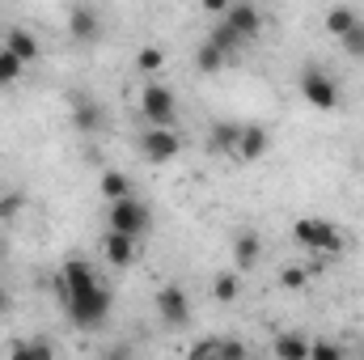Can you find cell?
I'll return each instance as SVG.
<instances>
[{
    "label": "cell",
    "instance_id": "1",
    "mask_svg": "<svg viewBox=\"0 0 364 360\" xmlns=\"http://www.w3.org/2000/svg\"><path fill=\"white\" fill-rule=\"evenodd\" d=\"M55 288H60V301H64V314H68L73 327H81V331L106 327L114 297H110V288L97 280V271L85 259H68L55 271Z\"/></svg>",
    "mask_w": 364,
    "mask_h": 360
},
{
    "label": "cell",
    "instance_id": "2",
    "mask_svg": "<svg viewBox=\"0 0 364 360\" xmlns=\"http://www.w3.org/2000/svg\"><path fill=\"white\" fill-rule=\"evenodd\" d=\"M292 242L305 246V250L318 255V259L348 250V233H343L335 221H326V216H301V221H292Z\"/></svg>",
    "mask_w": 364,
    "mask_h": 360
},
{
    "label": "cell",
    "instance_id": "3",
    "mask_svg": "<svg viewBox=\"0 0 364 360\" xmlns=\"http://www.w3.org/2000/svg\"><path fill=\"white\" fill-rule=\"evenodd\" d=\"M106 229L110 233H123L132 242H140L149 229H153V208L144 199H119V203H106Z\"/></svg>",
    "mask_w": 364,
    "mask_h": 360
},
{
    "label": "cell",
    "instance_id": "4",
    "mask_svg": "<svg viewBox=\"0 0 364 360\" xmlns=\"http://www.w3.org/2000/svg\"><path fill=\"white\" fill-rule=\"evenodd\" d=\"M140 115H144L149 127H174V119H178V97H174V90L149 81L140 90Z\"/></svg>",
    "mask_w": 364,
    "mask_h": 360
},
{
    "label": "cell",
    "instance_id": "5",
    "mask_svg": "<svg viewBox=\"0 0 364 360\" xmlns=\"http://www.w3.org/2000/svg\"><path fill=\"white\" fill-rule=\"evenodd\" d=\"M296 90H301V97H305L314 110H335V106H339V85H335V77L322 73L318 64H305V68H301Z\"/></svg>",
    "mask_w": 364,
    "mask_h": 360
},
{
    "label": "cell",
    "instance_id": "6",
    "mask_svg": "<svg viewBox=\"0 0 364 360\" xmlns=\"http://www.w3.org/2000/svg\"><path fill=\"white\" fill-rule=\"evenodd\" d=\"M182 132L178 127H144V136H140V157L149 162V166H170L174 157L182 153Z\"/></svg>",
    "mask_w": 364,
    "mask_h": 360
},
{
    "label": "cell",
    "instance_id": "7",
    "mask_svg": "<svg viewBox=\"0 0 364 360\" xmlns=\"http://www.w3.org/2000/svg\"><path fill=\"white\" fill-rule=\"evenodd\" d=\"M153 305H157L161 327H170V331H182V327L191 322V297H186L182 284H166V288H157Z\"/></svg>",
    "mask_w": 364,
    "mask_h": 360
},
{
    "label": "cell",
    "instance_id": "8",
    "mask_svg": "<svg viewBox=\"0 0 364 360\" xmlns=\"http://www.w3.org/2000/svg\"><path fill=\"white\" fill-rule=\"evenodd\" d=\"M242 43H255L259 34H263V9L259 4H250V0H237V4H229V13L220 17Z\"/></svg>",
    "mask_w": 364,
    "mask_h": 360
},
{
    "label": "cell",
    "instance_id": "9",
    "mask_svg": "<svg viewBox=\"0 0 364 360\" xmlns=\"http://www.w3.org/2000/svg\"><path fill=\"white\" fill-rule=\"evenodd\" d=\"M267 144H272V132H267L263 123H242V140H237V153H233V162H246V166H255V162H263Z\"/></svg>",
    "mask_w": 364,
    "mask_h": 360
},
{
    "label": "cell",
    "instance_id": "10",
    "mask_svg": "<svg viewBox=\"0 0 364 360\" xmlns=\"http://www.w3.org/2000/svg\"><path fill=\"white\" fill-rule=\"evenodd\" d=\"M73 127L81 132V136H97L102 127H106V110H102V102L97 97H73Z\"/></svg>",
    "mask_w": 364,
    "mask_h": 360
},
{
    "label": "cell",
    "instance_id": "11",
    "mask_svg": "<svg viewBox=\"0 0 364 360\" xmlns=\"http://www.w3.org/2000/svg\"><path fill=\"white\" fill-rule=\"evenodd\" d=\"M237 140H242V123H237V119H216L212 132H208V153L233 157V153H237Z\"/></svg>",
    "mask_w": 364,
    "mask_h": 360
},
{
    "label": "cell",
    "instance_id": "12",
    "mask_svg": "<svg viewBox=\"0 0 364 360\" xmlns=\"http://www.w3.org/2000/svg\"><path fill=\"white\" fill-rule=\"evenodd\" d=\"M259 259H263V238H259L255 229L237 233V238H233V271H237V275H242V271H255Z\"/></svg>",
    "mask_w": 364,
    "mask_h": 360
},
{
    "label": "cell",
    "instance_id": "13",
    "mask_svg": "<svg viewBox=\"0 0 364 360\" xmlns=\"http://www.w3.org/2000/svg\"><path fill=\"white\" fill-rule=\"evenodd\" d=\"M68 34H73L77 43H93V38L102 34V17H97V9H90V4L68 9Z\"/></svg>",
    "mask_w": 364,
    "mask_h": 360
},
{
    "label": "cell",
    "instance_id": "14",
    "mask_svg": "<svg viewBox=\"0 0 364 360\" xmlns=\"http://www.w3.org/2000/svg\"><path fill=\"white\" fill-rule=\"evenodd\" d=\"M102 255H106V263L114 271H127L136 263V242L132 238H123V233H110L106 229V238H102Z\"/></svg>",
    "mask_w": 364,
    "mask_h": 360
},
{
    "label": "cell",
    "instance_id": "15",
    "mask_svg": "<svg viewBox=\"0 0 364 360\" xmlns=\"http://www.w3.org/2000/svg\"><path fill=\"white\" fill-rule=\"evenodd\" d=\"M309 335H301V331H279L272 339V352L275 360H309Z\"/></svg>",
    "mask_w": 364,
    "mask_h": 360
},
{
    "label": "cell",
    "instance_id": "16",
    "mask_svg": "<svg viewBox=\"0 0 364 360\" xmlns=\"http://www.w3.org/2000/svg\"><path fill=\"white\" fill-rule=\"evenodd\" d=\"M9 55H17L21 64H30V60H38V38L26 30V26H13L9 34H4V43H0Z\"/></svg>",
    "mask_w": 364,
    "mask_h": 360
},
{
    "label": "cell",
    "instance_id": "17",
    "mask_svg": "<svg viewBox=\"0 0 364 360\" xmlns=\"http://www.w3.org/2000/svg\"><path fill=\"white\" fill-rule=\"evenodd\" d=\"M360 21H364V17L352 9V4H335V9H326V17H322L326 34H335V38H348V34H352Z\"/></svg>",
    "mask_w": 364,
    "mask_h": 360
},
{
    "label": "cell",
    "instance_id": "18",
    "mask_svg": "<svg viewBox=\"0 0 364 360\" xmlns=\"http://www.w3.org/2000/svg\"><path fill=\"white\" fill-rule=\"evenodd\" d=\"M9 360H55V348H51L43 335H34V339H13Z\"/></svg>",
    "mask_w": 364,
    "mask_h": 360
},
{
    "label": "cell",
    "instance_id": "19",
    "mask_svg": "<svg viewBox=\"0 0 364 360\" xmlns=\"http://www.w3.org/2000/svg\"><path fill=\"white\" fill-rule=\"evenodd\" d=\"M97 191H102V199H106V203L132 199V179H127V174H119V170H102V179H97Z\"/></svg>",
    "mask_w": 364,
    "mask_h": 360
},
{
    "label": "cell",
    "instance_id": "20",
    "mask_svg": "<svg viewBox=\"0 0 364 360\" xmlns=\"http://www.w3.org/2000/svg\"><path fill=\"white\" fill-rule=\"evenodd\" d=\"M225 64H229V55H225L220 47H212L208 38L195 47V68H199L203 77H216V73H225Z\"/></svg>",
    "mask_w": 364,
    "mask_h": 360
},
{
    "label": "cell",
    "instance_id": "21",
    "mask_svg": "<svg viewBox=\"0 0 364 360\" xmlns=\"http://www.w3.org/2000/svg\"><path fill=\"white\" fill-rule=\"evenodd\" d=\"M237 292H242L237 271H216V280H212V297H216V305H233Z\"/></svg>",
    "mask_w": 364,
    "mask_h": 360
},
{
    "label": "cell",
    "instance_id": "22",
    "mask_svg": "<svg viewBox=\"0 0 364 360\" xmlns=\"http://www.w3.org/2000/svg\"><path fill=\"white\" fill-rule=\"evenodd\" d=\"M208 43H212V47H220L225 55H237V51L246 47V43H242V38H237V34H233V30H229L225 21H216V26L208 30Z\"/></svg>",
    "mask_w": 364,
    "mask_h": 360
},
{
    "label": "cell",
    "instance_id": "23",
    "mask_svg": "<svg viewBox=\"0 0 364 360\" xmlns=\"http://www.w3.org/2000/svg\"><path fill=\"white\" fill-rule=\"evenodd\" d=\"M166 68V51L161 47H140L136 51V73L140 77H153V73H161Z\"/></svg>",
    "mask_w": 364,
    "mask_h": 360
},
{
    "label": "cell",
    "instance_id": "24",
    "mask_svg": "<svg viewBox=\"0 0 364 360\" xmlns=\"http://www.w3.org/2000/svg\"><path fill=\"white\" fill-rule=\"evenodd\" d=\"M216 360H250V348L237 335H220L216 339Z\"/></svg>",
    "mask_w": 364,
    "mask_h": 360
},
{
    "label": "cell",
    "instance_id": "25",
    "mask_svg": "<svg viewBox=\"0 0 364 360\" xmlns=\"http://www.w3.org/2000/svg\"><path fill=\"white\" fill-rule=\"evenodd\" d=\"M309 284V271H305V263H288V268L279 271V288L284 292H301Z\"/></svg>",
    "mask_w": 364,
    "mask_h": 360
},
{
    "label": "cell",
    "instance_id": "26",
    "mask_svg": "<svg viewBox=\"0 0 364 360\" xmlns=\"http://www.w3.org/2000/svg\"><path fill=\"white\" fill-rule=\"evenodd\" d=\"M21 73H26V64L0 47V90H4V85H17V81H21Z\"/></svg>",
    "mask_w": 364,
    "mask_h": 360
},
{
    "label": "cell",
    "instance_id": "27",
    "mask_svg": "<svg viewBox=\"0 0 364 360\" xmlns=\"http://www.w3.org/2000/svg\"><path fill=\"white\" fill-rule=\"evenodd\" d=\"M26 208V195L21 191H0V221H17Z\"/></svg>",
    "mask_w": 364,
    "mask_h": 360
},
{
    "label": "cell",
    "instance_id": "28",
    "mask_svg": "<svg viewBox=\"0 0 364 360\" xmlns=\"http://www.w3.org/2000/svg\"><path fill=\"white\" fill-rule=\"evenodd\" d=\"M216 339L220 335H208V339H195L186 348V360H216Z\"/></svg>",
    "mask_w": 364,
    "mask_h": 360
},
{
    "label": "cell",
    "instance_id": "29",
    "mask_svg": "<svg viewBox=\"0 0 364 360\" xmlns=\"http://www.w3.org/2000/svg\"><path fill=\"white\" fill-rule=\"evenodd\" d=\"M309 360H343V348L331 339H314L309 344Z\"/></svg>",
    "mask_w": 364,
    "mask_h": 360
},
{
    "label": "cell",
    "instance_id": "30",
    "mask_svg": "<svg viewBox=\"0 0 364 360\" xmlns=\"http://www.w3.org/2000/svg\"><path fill=\"white\" fill-rule=\"evenodd\" d=\"M339 47H343V55H352V60H364V21L348 34V38H339Z\"/></svg>",
    "mask_w": 364,
    "mask_h": 360
},
{
    "label": "cell",
    "instance_id": "31",
    "mask_svg": "<svg viewBox=\"0 0 364 360\" xmlns=\"http://www.w3.org/2000/svg\"><path fill=\"white\" fill-rule=\"evenodd\" d=\"M102 360H136V352H132L127 344H110V348L102 352Z\"/></svg>",
    "mask_w": 364,
    "mask_h": 360
},
{
    "label": "cell",
    "instance_id": "32",
    "mask_svg": "<svg viewBox=\"0 0 364 360\" xmlns=\"http://www.w3.org/2000/svg\"><path fill=\"white\" fill-rule=\"evenodd\" d=\"M0 309H4V292H0Z\"/></svg>",
    "mask_w": 364,
    "mask_h": 360
}]
</instances>
